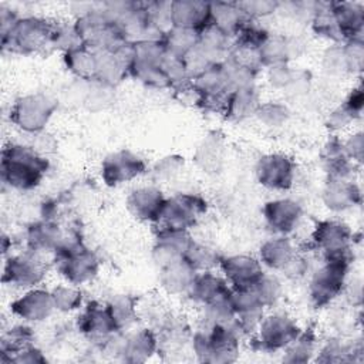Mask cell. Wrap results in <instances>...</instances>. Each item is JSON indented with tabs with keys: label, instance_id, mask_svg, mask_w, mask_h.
<instances>
[{
	"label": "cell",
	"instance_id": "cell-1",
	"mask_svg": "<svg viewBox=\"0 0 364 364\" xmlns=\"http://www.w3.org/2000/svg\"><path fill=\"white\" fill-rule=\"evenodd\" d=\"M50 169V161L36 148L9 144L1 149V181L11 189L27 192L36 189Z\"/></svg>",
	"mask_w": 364,
	"mask_h": 364
},
{
	"label": "cell",
	"instance_id": "cell-2",
	"mask_svg": "<svg viewBox=\"0 0 364 364\" xmlns=\"http://www.w3.org/2000/svg\"><path fill=\"white\" fill-rule=\"evenodd\" d=\"M242 337L236 321L232 324L202 323V326L192 334V353L199 363H235L239 358Z\"/></svg>",
	"mask_w": 364,
	"mask_h": 364
},
{
	"label": "cell",
	"instance_id": "cell-3",
	"mask_svg": "<svg viewBox=\"0 0 364 364\" xmlns=\"http://www.w3.org/2000/svg\"><path fill=\"white\" fill-rule=\"evenodd\" d=\"M58 274L71 284L81 286L92 282L101 267L98 255L80 237H65L53 255Z\"/></svg>",
	"mask_w": 364,
	"mask_h": 364
},
{
	"label": "cell",
	"instance_id": "cell-4",
	"mask_svg": "<svg viewBox=\"0 0 364 364\" xmlns=\"http://www.w3.org/2000/svg\"><path fill=\"white\" fill-rule=\"evenodd\" d=\"M354 257H328L311 273L307 296L314 309L330 306L343 294Z\"/></svg>",
	"mask_w": 364,
	"mask_h": 364
},
{
	"label": "cell",
	"instance_id": "cell-5",
	"mask_svg": "<svg viewBox=\"0 0 364 364\" xmlns=\"http://www.w3.org/2000/svg\"><path fill=\"white\" fill-rule=\"evenodd\" d=\"M54 21L40 16H23L14 27L1 37L3 51L31 55L51 48Z\"/></svg>",
	"mask_w": 364,
	"mask_h": 364
},
{
	"label": "cell",
	"instance_id": "cell-6",
	"mask_svg": "<svg viewBox=\"0 0 364 364\" xmlns=\"http://www.w3.org/2000/svg\"><path fill=\"white\" fill-rule=\"evenodd\" d=\"M84 47L94 51H114L128 43L117 23L102 10L101 3L73 21Z\"/></svg>",
	"mask_w": 364,
	"mask_h": 364
},
{
	"label": "cell",
	"instance_id": "cell-7",
	"mask_svg": "<svg viewBox=\"0 0 364 364\" xmlns=\"http://www.w3.org/2000/svg\"><path fill=\"white\" fill-rule=\"evenodd\" d=\"M58 100L46 92H30L20 95L10 107V122L26 134H40L44 131L54 112Z\"/></svg>",
	"mask_w": 364,
	"mask_h": 364
},
{
	"label": "cell",
	"instance_id": "cell-8",
	"mask_svg": "<svg viewBox=\"0 0 364 364\" xmlns=\"http://www.w3.org/2000/svg\"><path fill=\"white\" fill-rule=\"evenodd\" d=\"M301 331L300 324L286 311L266 313L252 334V347L260 353L283 351Z\"/></svg>",
	"mask_w": 364,
	"mask_h": 364
},
{
	"label": "cell",
	"instance_id": "cell-9",
	"mask_svg": "<svg viewBox=\"0 0 364 364\" xmlns=\"http://www.w3.org/2000/svg\"><path fill=\"white\" fill-rule=\"evenodd\" d=\"M208 210V202L203 196L193 192H181L166 198L161 218L159 229L189 230L198 225Z\"/></svg>",
	"mask_w": 364,
	"mask_h": 364
},
{
	"label": "cell",
	"instance_id": "cell-10",
	"mask_svg": "<svg viewBox=\"0 0 364 364\" xmlns=\"http://www.w3.org/2000/svg\"><path fill=\"white\" fill-rule=\"evenodd\" d=\"M353 242L354 233L350 226L336 219H323L316 222L310 235L311 247L318 250L323 259L354 257Z\"/></svg>",
	"mask_w": 364,
	"mask_h": 364
},
{
	"label": "cell",
	"instance_id": "cell-11",
	"mask_svg": "<svg viewBox=\"0 0 364 364\" xmlns=\"http://www.w3.org/2000/svg\"><path fill=\"white\" fill-rule=\"evenodd\" d=\"M48 272V266L40 255L26 250L23 253L10 255L3 266V284L27 290L40 286Z\"/></svg>",
	"mask_w": 364,
	"mask_h": 364
},
{
	"label": "cell",
	"instance_id": "cell-12",
	"mask_svg": "<svg viewBox=\"0 0 364 364\" xmlns=\"http://www.w3.org/2000/svg\"><path fill=\"white\" fill-rule=\"evenodd\" d=\"M255 178L257 183L267 191H290L294 185L296 164L283 152L264 154L255 165Z\"/></svg>",
	"mask_w": 364,
	"mask_h": 364
},
{
	"label": "cell",
	"instance_id": "cell-13",
	"mask_svg": "<svg viewBox=\"0 0 364 364\" xmlns=\"http://www.w3.org/2000/svg\"><path fill=\"white\" fill-rule=\"evenodd\" d=\"M146 169V162L141 155L129 149H119L102 159L100 175L107 186L115 188L139 178Z\"/></svg>",
	"mask_w": 364,
	"mask_h": 364
},
{
	"label": "cell",
	"instance_id": "cell-14",
	"mask_svg": "<svg viewBox=\"0 0 364 364\" xmlns=\"http://www.w3.org/2000/svg\"><path fill=\"white\" fill-rule=\"evenodd\" d=\"M77 330L91 341H105L112 334L119 333L109 314L107 303L91 300L85 303L75 318Z\"/></svg>",
	"mask_w": 364,
	"mask_h": 364
},
{
	"label": "cell",
	"instance_id": "cell-15",
	"mask_svg": "<svg viewBox=\"0 0 364 364\" xmlns=\"http://www.w3.org/2000/svg\"><path fill=\"white\" fill-rule=\"evenodd\" d=\"M230 304L235 311V321L242 336H252L263 316L266 314V307L252 287H240L230 290Z\"/></svg>",
	"mask_w": 364,
	"mask_h": 364
},
{
	"label": "cell",
	"instance_id": "cell-16",
	"mask_svg": "<svg viewBox=\"0 0 364 364\" xmlns=\"http://www.w3.org/2000/svg\"><path fill=\"white\" fill-rule=\"evenodd\" d=\"M55 311L51 291L44 287H33L10 303V313L27 323H41L51 317Z\"/></svg>",
	"mask_w": 364,
	"mask_h": 364
},
{
	"label": "cell",
	"instance_id": "cell-17",
	"mask_svg": "<svg viewBox=\"0 0 364 364\" xmlns=\"http://www.w3.org/2000/svg\"><path fill=\"white\" fill-rule=\"evenodd\" d=\"M262 215L270 232L289 236L299 226L303 216V208L296 199L276 198L263 205Z\"/></svg>",
	"mask_w": 364,
	"mask_h": 364
},
{
	"label": "cell",
	"instance_id": "cell-18",
	"mask_svg": "<svg viewBox=\"0 0 364 364\" xmlns=\"http://www.w3.org/2000/svg\"><path fill=\"white\" fill-rule=\"evenodd\" d=\"M193 239L189 230L158 229L151 249V257L158 269L185 259Z\"/></svg>",
	"mask_w": 364,
	"mask_h": 364
},
{
	"label": "cell",
	"instance_id": "cell-19",
	"mask_svg": "<svg viewBox=\"0 0 364 364\" xmlns=\"http://www.w3.org/2000/svg\"><path fill=\"white\" fill-rule=\"evenodd\" d=\"M132 57V43H125L114 51H97L98 67L95 81L115 88L129 77Z\"/></svg>",
	"mask_w": 364,
	"mask_h": 364
},
{
	"label": "cell",
	"instance_id": "cell-20",
	"mask_svg": "<svg viewBox=\"0 0 364 364\" xmlns=\"http://www.w3.org/2000/svg\"><path fill=\"white\" fill-rule=\"evenodd\" d=\"M218 269L233 289L252 287L264 273L259 259L250 255L222 256Z\"/></svg>",
	"mask_w": 364,
	"mask_h": 364
},
{
	"label": "cell",
	"instance_id": "cell-21",
	"mask_svg": "<svg viewBox=\"0 0 364 364\" xmlns=\"http://www.w3.org/2000/svg\"><path fill=\"white\" fill-rule=\"evenodd\" d=\"M166 196L156 186H139L131 191L125 199L128 212L139 222L158 223Z\"/></svg>",
	"mask_w": 364,
	"mask_h": 364
},
{
	"label": "cell",
	"instance_id": "cell-22",
	"mask_svg": "<svg viewBox=\"0 0 364 364\" xmlns=\"http://www.w3.org/2000/svg\"><path fill=\"white\" fill-rule=\"evenodd\" d=\"M24 237L27 250L43 256L54 255L67 236L57 222L43 218L27 226Z\"/></svg>",
	"mask_w": 364,
	"mask_h": 364
},
{
	"label": "cell",
	"instance_id": "cell-23",
	"mask_svg": "<svg viewBox=\"0 0 364 364\" xmlns=\"http://www.w3.org/2000/svg\"><path fill=\"white\" fill-rule=\"evenodd\" d=\"M361 196V189L354 179H327L321 191L324 206L334 213H341L358 206Z\"/></svg>",
	"mask_w": 364,
	"mask_h": 364
},
{
	"label": "cell",
	"instance_id": "cell-24",
	"mask_svg": "<svg viewBox=\"0 0 364 364\" xmlns=\"http://www.w3.org/2000/svg\"><path fill=\"white\" fill-rule=\"evenodd\" d=\"M159 351V337L155 330L141 327L124 336L119 357L125 363L139 364L148 361Z\"/></svg>",
	"mask_w": 364,
	"mask_h": 364
},
{
	"label": "cell",
	"instance_id": "cell-25",
	"mask_svg": "<svg viewBox=\"0 0 364 364\" xmlns=\"http://www.w3.org/2000/svg\"><path fill=\"white\" fill-rule=\"evenodd\" d=\"M230 284L222 274H218L213 270H206L196 273L186 296L193 303L203 307L218 300L226 299L230 294Z\"/></svg>",
	"mask_w": 364,
	"mask_h": 364
},
{
	"label": "cell",
	"instance_id": "cell-26",
	"mask_svg": "<svg viewBox=\"0 0 364 364\" xmlns=\"http://www.w3.org/2000/svg\"><path fill=\"white\" fill-rule=\"evenodd\" d=\"M171 23L175 27H186L200 31L210 24L209 1L203 0H172Z\"/></svg>",
	"mask_w": 364,
	"mask_h": 364
},
{
	"label": "cell",
	"instance_id": "cell-27",
	"mask_svg": "<svg viewBox=\"0 0 364 364\" xmlns=\"http://www.w3.org/2000/svg\"><path fill=\"white\" fill-rule=\"evenodd\" d=\"M321 162L327 179H354L357 165L346 156L338 135H331L324 144L321 149Z\"/></svg>",
	"mask_w": 364,
	"mask_h": 364
},
{
	"label": "cell",
	"instance_id": "cell-28",
	"mask_svg": "<svg viewBox=\"0 0 364 364\" xmlns=\"http://www.w3.org/2000/svg\"><path fill=\"white\" fill-rule=\"evenodd\" d=\"M296 255L297 250L291 239L289 236L276 235L260 245L257 259L263 267L282 272Z\"/></svg>",
	"mask_w": 364,
	"mask_h": 364
},
{
	"label": "cell",
	"instance_id": "cell-29",
	"mask_svg": "<svg viewBox=\"0 0 364 364\" xmlns=\"http://www.w3.org/2000/svg\"><path fill=\"white\" fill-rule=\"evenodd\" d=\"M331 10L344 41L363 37L364 4L360 1H331Z\"/></svg>",
	"mask_w": 364,
	"mask_h": 364
},
{
	"label": "cell",
	"instance_id": "cell-30",
	"mask_svg": "<svg viewBox=\"0 0 364 364\" xmlns=\"http://www.w3.org/2000/svg\"><path fill=\"white\" fill-rule=\"evenodd\" d=\"M262 104L257 87H245L230 91L223 117L232 122H242L255 118Z\"/></svg>",
	"mask_w": 364,
	"mask_h": 364
},
{
	"label": "cell",
	"instance_id": "cell-31",
	"mask_svg": "<svg viewBox=\"0 0 364 364\" xmlns=\"http://www.w3.org/2000/svg\"><path fill=\"white\" fill-rule=\"evenodd\" d=\"M196 273L198 272L185 259H181L159 269L158 279L165 293L171 296H181L188 294Z\"/></svg>",
	"mask_w": 364,
	"mask_h": 364
},
{
	"label": "cell",
	"instance_id": "cell-32",
	"mask_svg": "<svg viewBox=\"0 0 364 364\" xmlns=\"http://www.w3.org/2000/svg\"><path fill=\"white\" fill-rule=\"evenodd\" d=\"M210 24L222 30L232 40L249 18L243 14L237 1H209Z\"/></svg>",
	"mask_w": 364,
	"mask_h": 364
},
{
	"label": "cell",
	"instance_id": "cell-33",
	"mask_svg": "<svg viewBox=\"0 0 364 364\" xmlns=\"http://www.w3.org/2000/svg\"><path fill=\"white\" fill-rule=\"evenodd\" d=\"M318 348V337L314 326L301 328L299 336L283 350V361L290 364L309 363L314 358Z\"/></svg>",
	"mask_w": 364,
	"mask_h": 364
},
{
	"label": "cell",
	"instance_id": "cell-34",
	"mask_svg": "<svg viewBox=\"0 0 364 364\" xmlns=\"http://www.w3.org/2000/svg\"><path fill=\"white\" fill-rule=\"evenodd\" d=\"M232 44L233 40L213 24H208L199 31V48L216 64L223 63L228 58Z\"/></svg>",
	"mask_w": 364,
	"mask_h": 364
},
{
	"label": "cell",
	"instance_id": "cell-35",
	"mask_svg": "<svg viewBox=\"0 0 364 364\" xmlns=\"http://www.w3.org/2000/svg\"><path fill=\"white\" fill-rule=\"evenodd\" d=\"M65 68L78 80L95 81L98 58L97 51L88 47H78L70 53L63 54Z\"/></svg>",
	"mask_w": 364,
	"mask_h": 364
},
{
	"label": "cell",
	"instance_id": "cell-36",
	"mask_svg": "<svg viewBox=\"0 0 364 364\" xmlns=\"http://www.w3.org/2000/svg\"><path fill=\"white\" fill-rule=\"evenodd\" d=\"M107 307L119 333L132 328L138 321V299L132 294H115L107 301Z\"/></svg>",
	"mask_w": 364,
	"mask_h": 364
},
{
	"label": "cell",
	"instance_id": "cell-37",
	"mask_svg": "<svg viewBox=\"0 0 364 364\" xmlns=\"http://www.w3.org/2000/svg\"><path fill=\"white\" fill-rule=\"evenodd\" d=\"M310 27L314 34L331 41L333 44L344 43L331 10V1L316 3V9L310 20Z\"/></svg>",
	"mask_w": 364,
	"mask_h": 364
},
{
	"label": "cell",
	"instance_id": "cell-38",
	"mask_svg": "<svg viewBox=\"0 0 364 364\" xmlns=\"http://www.w3.org/2000/svg\"><path fill=\"white\" fill-rule=\"evenodd\" d=\"M363 353L361 343H347L343 338H328L320 348H317L316 361L320 363H348L354 360L355 354Z\"/></svg>",
	"mask_w": 364,
	"mask_h": 364
},
{
	"label": "cell",
	"instance_id": "cell-39",
	"mask_svg": "<svg viewBox=\"0 0 364 364\" xmlns=\"http://www.w3.org/2000/svg\"><path fill=\"white\" fill-rule=\"evenodd\" d=\"M259 60L263 68L277 64H290L291 55L289 47V36L270 33L259 48Z\"/></svg>",
	"mask_w": 364,
	"mask_h": 364
},
{
	"label": "cell",
	"instance_id": "cell-40",
	"mask_svg": "<svg viewBox=\"0 0 364 364\" xmlns=\"http://www.w3.org/2000/svg\"><path fill=\"white\" fill-rule=\"evenodd\" d=\"M54 309L55 311L68 314L74 311H80L84 306V294L80 286L71 283H60L50 289Z\"/></svg>",
	"mask_w": 364,
	"mask_h": 364
},
{
	"label": "cell",
	"instance_id": "cell-41",
	"mask_svg": "<svg viewBox=\"0 0 364 364\" xmlns=\"http://www.w3.org/2000/svg\"><path fill=\"white\" fill-rule=\"evenodd\" d=\"M199 31L186 27H175L172 26L164 36V44L168 53L183 57L193 47L198 46Z\"/></svg>",
	"mask_w": 364,
	"mask_h": 364
},
{
	"label": "cell",
	"instance_id": "cell-42",
	"mask_svg": "<svg viewBox=\"0 0 364 364\" xmlns=\"http://www.w3.org/2000/svg\"><path fill=\"white\" fill-rule=\"evenodd\" d=\"M33 338H34V331L30 326L27 324L13 326L9 331L3 334L1 347H0V361L7 363L10 355L33 344Z\"/></svg>",
	"mask_w": 364,
	"mask_h": 364
},
{
	"label": "cell",
	"instance_id": "cell-43",
	"mask_svg": "<svg viewBox=\"0 0 364 364\" xmlns=\"http://www.w3.org/2000/svg\"><path fill=\"white\" fill-rule=\"evenodd\" d=\"M222 255L212 246L199 243L196 240L192 242L189 246L185 260L196 270V272H206V270H213L219 267Z\"/></svg>",
	"mask_w": 364,
	"mask_h": 364
},
{
	"label": "cell",
	"instance_id": "cell-44",
	"mask_svg": "<svg viewBox=\"0 0 364 364\" xmlns=\"http://www.w3.org/2000/svg\"><path fill=\"white\" fill-rule=\"evenodd\" d=\"M78 47H82V41L75 30L74 23L54 21V28L51 36V50H58L63 54H65Z\"/></svg>",
	"mask_w": 364,
	"mask_h": 364
},
{
	"label": "cell",
	"instance_id": "cell-45",
	"mask_svg": "<svg viewBox=\"0 0 364 364\" xmlns=\"http://www.w3.org/2000/svg\"><path fill=\"white\" fill-rule=\"evenodd\" d=\"M129 77L152 90H171V82L161 65L134 64L131 67Z\"/></svg>",
	"mask_w": 364,
	"mask_h": 364
},
{
	"label": "cell",
	"instance_id": "cell-46",
	"mask_svg": "<svg viewBox=\"0 0 364 364\" xmlns=\"http://www.w3.org/2000/svg\"><path fill=\"white\" fill-rule=\"evenodd\" d=\"M270 31L264 28L262 24H259L255 20H249L243 24V27L239 30V33L233 37V47L239 48H247V50H256L259 51L260 46L264 43V40L269 37Z\"/></svg>",
	"mask_w": 364,
	"mask_h": 364
},
{
	"label": "cell",
	"instance_id": "cell-47",
	"mask_svg": "<svg viewBox=\"0 0 364 364\" xmlns=\"http://www.w3.org/2000/svg\"><path fill=\"white\" fill-rule=\"evenodd\" d=\"M255 118L267 128H280L290 118V109L280 101H262Z\"/></svg>",
	"mask_w": 364,
	"mask_h": 364
},
{
	"label": "cell",
	"instance_id": "cell-48",
	"mask_svg": "<svg viewBox=\"0 0 364 364\" xmlns=\"http://www.w3.org/2000/svg\"><path fill=\"white\" fill-rule=\"evenodd\" d=\"M256 294L266 309L277 304L283 294V284L280 279L273 273H263V276L253 284Z\"/></svg>",
	"mask_w": 364,
	"mask_h": 364
},
{
	"label": "cell",
	"instance_id": "cell-49",
	"mask_svg": "<svg viewBox=\"0 0 364 364\" xmlns=\"http://www.w3.org/2000/svg\"><path fill=\"white\" fill-rule=\"evenodd\" d=\"M115 88L98 81H91L87 92V98L84 105L90 111H101L109 107L115 100Z\"/></svg>",
	"mask_w": 364,
	"mask_h": 364
},
{
	"label": "cell",
	"instance_id": "cell-50",
	"mask_svg": "<svg viewBox=\"0 0 364 364\" xmlns=\"http://www.w3.org/2000/svg\"><path fill=\"white\" fill-rule=\"evenodd\" d=\"M218 135H208L198 146L196 159L203 169H215L222 159V144Z\"/></svg>",
	"mask_w": 364,
	"mask_h": 364
},
{
	"label": "cell",
	"instance_id": "cell-51",
	"mask_svg": "<svg viewBox=\"0 0 364 364\" xmlns=\"http://www.w3.org/2000/svg\"><path fill=\"white\" fill-rule=\"evenodd\" d=\"M321 67H323V71L328 75L348 74L344 53H343V44H331L324 50L321 55Z\"/></svg>",
	"mask_w": 364,
	"mask_h": 364
},
{
	"label": "cell",
	"instance_id": "cell-52",
	"mask_svg": "<svg viewBox=\"0 0 364 364\" xmlns=\"http://www.w3.org/2000/svg\"><path fill=\"white\" fill-rule=\"evenodd\" d=\"M343 53L348 74H360L364 67V41L363 37L351 38L343 43Z\"/></svg>",
	"mask_w": 364,
	"mask_h": 364
},
{
	"label": "cell",
	"instance_id": "cell-53",
	"mask_svg": "<svg viewBox=\"0 0 364 364\" xmlns=\"http://www.w3.org/2000/svg\"><path fill=\"white\" fill-rule=\"evenodd\" d=\"M182 60H183L185 70H186V74L191 81H193L195 78L202 75L208 68H210L213 64H216L199 48V46L193 47L189 53H186L182 57Z\"/></svg>",
	"mask_w": 364,
	"mask_h": 364
},
{
	"label": "cell",
	"instance_id": "cell-54",
	"mask_svg": "<svg viewBox=\"0 0 364 364\" xmlns=\"http://www.w3.org/2000/svg\"><path fill=\"white\" fill-rule=\"evenodd\" d=\"M237 6L249 20L257 21L259 18L269 17L279 11L280 1L274 0H246L237 1Z\"/></svg>",
	"mask_w": 364,
	"mask_h": 364
},
{
	"label": "cell",
	"instance_id": "cell-55",
	"mask_svg": "<svg viewBox=\"0 0 364 364\" xmlns=\"http://www.w3.org/2000/svg\"><path fill=\"white\" fill-rule=\"evenodd\" d=\"M358 118L360 117L357 114H354L344 102H341L328 112L326 118V127L330 132H333V135H336L337 132L350 127Z\"/></svg>",
	"mask_w": 364,
	"mask_h": 364
},
{
	"label": "cell",
	"instance_id": "cell-56",
	"mask_svg": "<svg viewBox=\"0 0 364 364\" xmlns=\"http://www.w3.org/2000/svg\"><path fill=\"white\" fill-rule=\"evenodd\" d=\"M294 68L290 64H277L266 68V82L276 91H283L289 87L293 78Z\"/></svg>",
	"mask_w": 364,
	"mask_h": 364
},
{
	"label": "cell",
	"instance_id": "cell-57",
	"mask_svg": "<svg viewBox=\"0 0 364 364\" xmlns=\"http://www.w3.org/2000/svg\"><path fill=\"white\" fill-rule=\"evenodd\" d=\"M183 168V158L179 155H166L158 159L152 168V175L159 181L173 178Z\"/></svg>",
	"mask_w": 364,
	"mask_h": 364
},
{
	"label": "cell",
	"instance_id": "cell-58",
	"mask_svg": "<svg viewBox=\"0 0 364 364\" xmlns=\"http://www.w3.org/2000/svg\"><path fill=\"white\" fill-rule=\"evenodd\" d=\"M346 156L355 165L363 164L364 158V134L361 131L351 132L346 139H341Z\"/></svg>",
	"mask_w": 364,
	"mask_h": 364
},
{
	"label": "cell",
	"instance_id": "cell-59",
	"mask_svg": "<svg viewBox=\"0 0 364 364\" xmlns=\"http://www.w3.org/2000/svg\"><path fill=\"white\" fill-rule=\"evenodd\" d=\"M311 87V74L306 70H296L293 73V78L289 84V87L284 90V92L289 97H303L310 91Z\"/></svg>",
	"mask_w": 364,
	"mask_h": 364
},
{
	"label": "cell",
	"instance_id": "cell-60",
	"mask_svg": "<svg viewBox=\"0 0 364 364\" xmlns=\"http://www.w3.org/2000/svg\"><path fill=\"white\" fill-rule=\"evenodd\" d=\"M9 364H43L47 363V357L43 353V350H40L37 346L30 344L21 350H18L17 353H14L13 355H10Z\"/></svg>",
	"mask_w": 364,
	"mask_h": 364
},
{
	"label": "cell",
	"instance_id": "cell-61",
	"mask_svg": "<svg viewBox=\"0 0 364 364\" xmlns=\"http://www.w3.org/2000/svg\"><path fill=\"white\" fill-rule=\"evenodd\" d=\"M309 270V264L306 262L304 257H301L299 253L290 260V263L282 270L283 274L287 277V279H291V280H297V279H301L306 272Z\"/></svg>",
	"mask_w": 364,
	"mask_h": 364
},
{
	"label": "cell",
	"instance_id": "cell-62",
	"mask_svg": "<svg viewBox=\"0 0 364 364\" xmlns=\"http://www.w3.org/2000/svg\"><path fill=\"white\" fill-rule=\"evenodd\" d=\"M20 16L10 7L1 6L0 7V37L6 36L17 23Z\"/></svg>",
	"mask_w": 364,
	"mask_h": 364
}]
</instances>
